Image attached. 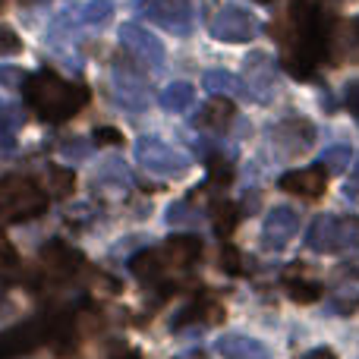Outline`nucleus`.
<instances>
[{
  "mask_svg": "<svg viewBox=\"0 0 359 359\" xmlns=\"http://www.w3.org/2000/svg\"><path fill=\"white\" fill-rule=\"evenodd\" d=\"M86 268V259H82V252H76L73 246H67V243L54 240L48 243V246L41 249V274L48 280H69L76 278V274Z\"/></svg>",
  "mask_w": 359,
  "mask_h": 359,
  "instance_id": "obj_11",
  "label": "nucleus"
},
{
  "mask_svg": "<svg viewBox=\"0 0 359 359\" xmlns=\"http://www.w3.org/2000/svg\"><path fill=\"white\" fill-rule=\"evenodd\" d=\"M356 186H359V161H356V177L350 180V186H347V196H356Z\"/></svg>",
  "mask_w": 359,
  "mask_h": 359,
  "instance_id": "obj_35",
  "label": "nucleus"
},
{
  "mask_svg": "<svg viewBox=\"0 0 359 359\" xmlns=\"http://www.w3.org/2000/svg\"><path fill=\"white\" fill-rule=\"evenodd\" d=\"M297 230H299V211L290 208V205H278V208L268 211L265 224H262V249L280 252L297 236Z\"/></svg>",
  "mask_w": 359,
  "mask_h": 359,
  "instance_id": "obj_10",
  "label": "nucleus"
},
{
  "mask_svg": "<svg viewBox=\"0 0 359 359\" xmlns=\"http://www.w3.org/2000/svg\"><path fill=\"white\" fill-rule=\"evenodd\" d=\"M196 101V88L189 82H170L161 92V107L164 111H186Z\"/></svg>",
  "mask_w": 359,
  "mask_h": 359,
  "instance_id": "obj_21",
  "label": "nucleus"
},
{
  "mask_svg": "<svg viewBox=\"0 0 359 359\" xmlns=\"http://www.w3.org/2000/svg\"><path fill=\"white\" fill-rule=\"evenodd\" d=\"M347 107L353 114H359V82H350L347 86Z\"/></svg>",
  "mask_w": 359,
  "mask_h": 359,
  "instance_id": "obj_32",
  "label": "nucleus"
},
{
  "mask_svg": "<svg viewBox=\"0 0 359 359\" xmlns=\"http://www.w3.org/2000/svg\"><path fill=\"white\" fill-rule=\"evenodd\" d=\"M114 95H117V101L123 107H130V111H145L151 101V92H149V79H145V73L136 67V63H130L126 57H117L114 60Z\"/></svg>",
  "mask_w": 359,
  "mask_h": 359,
  "instance_id": "obj_6",
  "label": "nucleus"
},
{
  "mask_svg": "<svg viewBox=\"0 0 359 359\" xmlns=\"http://www.w3.org/2000/svg\"><path fill=\"white\" fill-rule=\"evenodd\" d=\"M303 359H337V356H334V350H328V347H318V350H312V353H306Z\"/></svg>",
  "mask_w": 359,
  "mask_h": 359,
  "instance_id": "obj_34",
  "label": "nucleus"
},
{
  "mask_svg": "<svg viewBox=\"0 0 359 359\" xmlns=\"http://www.w3.org/2000/svg\"><path fill=\"white\" fill-rule=\"evenodd\" d=\"M350 274H356L359 278V262H350Z\"/></svg>",
  "mask_w": 359,
  "mask_h": 359,
  "instance_id": "obj_37",
  "label": "nucleus"
},
{
  "mask_svg": "<svg viewBox=\"0 0 359 359\" xmlns=\"http://www.w3.org/2000/svg\"><path fill=\"white\" fill-rule=\"evenodd\" d=\"M278 186L284 192H293V196L303 198H318L328 186V170L325 168H303V170H287L284 177L278 180Z\"/></svg>",
  "mask_w": 359,
  "mask_h": 359,
  "instance_id": "obj_13",
  "label": "nucleus"
},
{
  "mask_svg": "<svg viewBox=\"0 0 359 359\" xmlns=\"http://www.w3.org/2000/svg\"><path fill=\"white\" fill-rule=\"evenodd\" d=\"M208 32L217 41L243 44L259 35V22H255V16L249 10H243V6H236V4H227V6H221V13L208 22Z\"/></svg>",
  "mask_w": 359,
  "mask_h": 359,
  "instance_id": "obj_7",
  "label": "nucleus"
},
{
  "mask_svg": "<svg viewBox=\"0 0 359 359\" xmlns=\"http://www.w3.org/2000/svg\"><path fill=\"white\" fill-rule=\"evenodd\" d=\"M274 69L271 57L268 54H249L246 57V86L252 88V98H268L274 88Z\"/></svg>",
  "mask_w": 359,
  "mask_h": 359,
  "instance_id": "obj_14",
  "label": "nucleus"
},
{
  "mask_svg": "<svg viewBox=\"0 0 359 359\" xmlns=\"http://www.w3.org/2000/svg\"><path fill=\"white\" fill-rule=\"evenodd\" d=\"M114 359H139V353H120V356H114Z\"/></svg>",
  "mask_w": 359,
  "mask_h": 359,
  "instance_id": "obj_38",
  "label": "nucleus"
},
{
  "mask_svg": "<svg viewBox=\"0 0 359 359\" xmlns=\"http://www.w3.org/2000/svg\"><path fill=\"white\" fill-rule=\"evenodd\" d=\"M95 142L98 145H120L123 142V133L114 130V126H98V130H95Z\"/></svg>",
  "mask_w": 359,
  "mask_h": 359,
  "instance_id": "obj_30",
  "label": "nucleus"
},
{
  "mask_svg": "<svg viewBox=\"0 0 359 359\" xmlns=\"http://www.w3.org/2000/svg\"><path fill=\"white\" fill-rule=\"evenodd\" d=\"M208 177L215 180L217 186H230L233 183V164H230L224 155H211L208 158Z\"/></svg>",
  "mask_w": 359,
  "mask_h": 359,
  "instance_id": "obj_26",
  "label": "nucleus"
},
{
  "mask_svg": "<svg viewBox=\"0 0 359 359\" xmlns=\"http://www.w3.org/2000/svg\"><path fill=\"white\" fill-rule=\"evenodd\" d=\"M233 104H230L224 95H211V101L202 107V111L196 114V120L192 123L198 126V130H211V133H224L230 123H233Z\"/></svg>",
  "mask_w": 359,
  "mask_h": 359,
  "instance_id": "obj_17",
  "label": "nucleus"
},
{
  "mask_svg": "<svg viewBox=\"0 0 359 359\" xmlns=\"http://www.w3.org/2000/svg\"><path fill=\"white\" fill-rule=\"evenodd\" d=\"M271 142H274V149H278L280 158H299L312 149V142H316V126L306 123V120H297V117L284 120V123L274 126Z\"/></svg>",
  "mask_w": 359,
  "mask_h": 359,
  "instance_id": "obj_12",
  "label": "nucleus"
},
{
  "mask_svg": "<svg viewBox=\"0 0 359 359\" xmlns=\"http://www.w3.org/2000/svg\"><path fill=\"white\" fill-rule=\"evenodd\" d=\"M350 29H353V32H356V41H359V16L353 19V22H350Z\"/></svg>",
  "mask_w": 359,
  "mask_h": 359,
  "instance_id": "obj_36",
  "label": "nucleus"
},
{
  "mask_svg": "<svg viewBox=\"0 0 359 359\" xmlns=\"http://www.w3.org/2000/svg\"><path fill=\"white\" fill-rule=\"evenodd\" d=\"M48 211V192L29 177L0 180V217L4 221H32Z\"/></svg>",
  "mask_w": 359,
  "mask_h": 359,
  "instance_id": "obj_2",
  "label": "nucleus"
},
{
  "mask_svg": "<svg viewBox=\"0 0 359 359\" xmlns=\"http://www.w3.org/2000/svg\"><path fill=\"white\" fill-rule=\"evenodd\" d=\"M164 255L170 259V265L174 268H186V265H192V262L202 255V240H198L196 233L170 236V240L164 243Z\"/></svg>",
  "mask_w": 359,
  "mask_h": 359,
  "instance_id": "obj_19",
  "label": "nucleus"
},
{
  "mask_svg": "<svg viewBox=\"0 0 359 359\" xmlns=\"http://www.w3.org/2000/svg\"><path fill=\"white\" fill-rule=\"evenodd\" d=\"M60 151H63L67 158H82L88 149H86V145H79V142H63V145H60Z\"/></svg>",
  "mask_w": 359,
  "mask_h": 359,
  "instance_id": "obj_33",
  "label": "nucleus"
},
{
  "mask_svg": "<svg viewBox=\"0 0 359 359\" xmlns=\"http://www.w3.org/2000/svg\"><path fill=\"white\" fill-rule=\"evenodd\" d=\"M215 350L221 353V359H271V350L265 344L246 334H224L215 344Z\"/></svg>",
  "mask_w": 359,
  "mask_h": 359,
  "instance_id": "obj_15",
  "label": "nucleus"
},
{
  "mask_svg": "<svg viewBox=\"0 0 359 359\" xmlns=\"http://www.w3.org/2000/svg\"><path fill=\"white\" fill-rule=\"evenodd\" d=\"M211 221H215L217 236L227 240L236 230V224H240V208H236V202H230V198H215V202H211Z\"/></svg>",
  "mask_w": 359,
  "mask_h": 359,
  "instance_id": "obj_20",
  "label": "nucleus"
},
{
  "mask_svg": "<svg viewBox=\"0 0 359 359\" xmlns=\"http://www.w3.org/2000/svg\"><path fill=\"white\" fill-rule=\"evenodd\" d=\"M48 189H50V196H57V198H67L69 192L76 189V174L69 168H48Z\"/></svg>",
  "mask_w": 359,
  "mask_h": 359,
  "instance_id": "obj_22",
  "label": "nucleus"
},
{
  "mask_svg": "<svg viewBox=\"0 0 359 359\" xmlns=\"http://www.w3.org/2000/svg\"><path fill=\"white\" fill-rule=\"evenodd\" d=\"M259 4H271V0H259Z\"/></svg>",
  "mask_w": 359,
  "mask_h": 359,
  "instance_id": "obj_39",
  "label": "nucleus"
},
{
  "mask_svg": "<svg viewBox=\"0 0 359 359\" xmlns=\"http://www.w3.org/2000/svg\"><path fill=\"white\" fill-rule=\"evenodd\" d=\"M54 328H57V316H38L22 325L4 328L0 331V359H19L35 353L38 347L54 341Z\"/></svg>",
  "mask_w": 359,
  "mask_h": 359,
  "instance_id": "obj_3",
  "label": "nucleus"
},
{
  "mask_svg": "<svg viewBox=\"0 0 359 359\" xmlns=\"http://www.w3.org/2000/svg\"><path fill=\"white\" fill-rule=\"evenodd\" d=\"M136 161L142 164L149 174L168 177V180L186 177L192 168L189 155H183V151H177L174 145L161 142V139H155V136H142L136 142Z\"/></svg>",
  "mask_w": 359,
  "mask_h": 359,
  "instance_id": "obj_5",
  "label": "nucleus"
},
{
  "mask_svg": "<svg viewBox=\"0 0 359 359\" xmlns=\"http://www.w3.org/2000/svg\"><path fill=\"white\" fill-rule=\"evenodd\" d=\"M287 297L297 299V303H316V299L322 297V284H316V280L290 278L287 280Z\"/></svg>",
  "mask_w": 359,
  "mask_h": 359,
  "instance_id": "obj_24",
  "label": "nucleus"
},
{
  "mask_svg": "<svg viewBox=\"0 0 359 359\" xmlns=\"http://www.w3.org/2000/svg\"><path fill=\"white\" fill-rule=\"evenodd\" d=\"M120 41L130 50L133 60L145 63V67H151V69L164 67V44H161V38H155L149 29H142V25H136V22H126V25H120Z\"/></svg>",
  "mask_w": 359,
  "mask_h": 359,
  "instance_id": "obj_9",
  "label": "nucleus"
},
{
  "mask_svg": "<svg viewBox=\"0 0 359 359\" xmlns=\"http://www.w3.org/2000/svg\"><path fill=\"white\" fill-rule=\"evenodd\" d=\"M111 16H114L111 0H92V4H86V10H82V19H86L88 25H104Z\"/></svg>",
  "mask_w": 359,
  "mask_h": 359,
  "instance_id": "obj_27",
  "label": "nucleus"
},
{
  "mask_svg": "<svg viewBox=\"0 0 359 359\" xmlns=\"http://www.w3.org/2000/svg\"><path fill=\"white\" fill-rule=\"evenodd\" d=\"M19 50H22V41H19V35L10 29V25H0V57L19 54Z\"/></svg>",
  "mask_w": 359,
  "mask_h": 359,
  "instance_id": "obj_29",
  "label": "nucleus"
},
{
  "mask_svg": "<svg viewBox=\"0 0 359 359\" xmlns=\"http://www.w3.org/2000/svg\"><path fill=\"white\" fill-rule=\"evenodd\" d=\"M202 86L208 88L211 95H230V98H240V101H252L249 86L240 76L227 73V69H208V73L202 76Z\"/></svg>",
  "mask_w": 359,
  "mask_h": 359,
  "instance_id": "obj_18",
  "label": "nucleus"
},
{
  "mask_svg": "<svg viewBox=\"0 0 359 359\" xmlns=\"http://www.w3.org/2000/svg\"><path fill=\"white\" fill-rule=\"evenodd\" d=\"M168 224H198V211L192 208V202H174L168 208Z\"/></svg>",
  "mask_w": 359,
  "mask_h": 359,
  "instance_id": "obj_28",
  "label": "nucleus"
},
{
  "mask_svg": "<svg viewBox=\"0 0 359 359\" xmlns=\"http://www.w3.org/2000/svg\"><path fill=\"white\" fill-rule=\"evenodd\" d=\"M0 306H4V299H0Z\"/></svg>",
  "mask_w": 359,
  "mask_h": 359,
  "instance_id": "obj_40",
  "label": "nucleus"
},
{
  "mask_svg": "<svg viewBox=\"0 0 359 359\" xmlns=\"http://www.w3.org/2000/svg\"><path fill=\"white\" fill-rule=\"evenodd\" d=\"M22 98L48 123H67L88 104V88L82 82H67L50 69H38L22 79Z\"/></svg>",
  "mask_w": 359,
  "mask_h": 359,
  "instance_id": "obj_1",
  "label": "nucleus"
},
{
  "mask_svg": "<svg viewBox=\"0 0 359 359\" xmlns=\"http://www.w3.org/2000/svg\"><path fill=\"white\" fill-rule=\"evenodd\" d=\"M221 268H224V274H236V278L249 274L246 255H243L240 249H233V246H224V252H221Z\"/></svg>",
  "mask_w": 359,
  "mask_h": 359,
  "instance_id": "obj_25",
  "label": "nucleus"
},
{
  "mask_svg": "<svg viewBox=\"0 0 359 359\" xmlns=\"http://www.w3.org/2000/svg\"><path fill=\"white\" fill-rule=\"evenodd\" d=\"M16 262H19L16 259V249H13L10 243L4 240V233H0V268H13Z\"/></svg>",
  "mask_w": 359,
  "mask_h": 359,
  "instance_id": "obj_31",
  "label": "nucleus"
},
{
  "mask_svg": "<svg viewBox=\"0 0 359 359\" xmlns=\"http://www.w3.org/2000/svg\"><path fill=\"white\" fill-rule=\"evenodd\" d=\"M192 322H205V325H221L224 322V306L215 303L208 293H196L189 306H183L180 318H174V328H183V325H192Z\"/></svg>",
  "mask_w": 359,
  "mask_h": 359,
  "instance_id": "obj_16",
  "label": "nucleus"
},
{
  "mask_svg": "<svg viewBox=\"0 0 359 359\" xmlns=\"http://www.w3.org/2000/svg\"><path fill=\"white\" fill-rule=\"evenodd\" d=\"M139 13L174 35H189L192 0H139Z\"/></svg>",
  "mask_w": 359,
  "mask_h": 359,
  "instance_id": "obj_8",
  "label": "nucleus"
},
{
  "mask_svg": "<svg viewBox=\"0 0 359 359\" xmlns=\"http://www.w3.org/2000/svg\"><path fill=\"white\" fill-rule=\"evenodd\" d=\"M309 249L325 255L347 252L359 246V221L356 217H337V215H318L309 227Z\"/></svg>",
  "mask_w": 359,
  "mask_h": 359,
  "instance_id": "obj_4",
  "label": "nucleus"
},
{
  "mask_svg": "<svg viewBox=\"0 0 359 359\" xmlns=\"http://www.w3.org/2000/svg\"><path fill=\"white\" fill-rule=\"evenodd\" d=\"M350 161H353V149H350V145H331L322 155V164L328 174H347Z\"/></svg>",
  "mask_w": 359,
  "mask_h": 359,
  "instance_id": "obj_23",
  "label": "nucleus"
}]
</instances>
